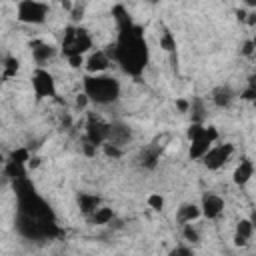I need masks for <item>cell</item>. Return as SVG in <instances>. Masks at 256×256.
Instances as JSON below:
<instances>
[{"instance_id": "34", "label": "cell", "mask_w": 256, "mask_h": 256, "mask_svg": "<svg viewBox=\"0 0 256 256\" xmlns=\"http://www.w3.org/2000/svg\"><path fill=\"white\" fill-rule=\"evenodd\" d=\"M240 98H242V100H248V102H254V100H256V90H252V88L246 86V90L240 94Z\"/></svg>"}, {"instance_id": "21", "label": "cell", "mask_w": 256, "mask_h": 256, "mask_svg": "<svg viewBox=\"0 0 256 256\" xmlns=\"http://www.w3.org/2000/svg\"><path fill=\"white\" fill-rule=\"evenodd\" d=\"M186 136H188L190 142H192V140H200V138H208L206 126H204L202 122H190L188 130H186Z\"/></svg>"}, {"instance_id": "44", "label": "cell", "mask_w": 256, "mask_h": 256, "mask_svg": "<svg viewBox=\"0 0 256 256\" xmlns=\"http://www.w3.org/2000/svg\"><path fill=\"white\" fill-rule=\"evenodd\" d=\"M250 220H252V224H254V230H256V210H252V214H250Z\"/></svg>"}, {"instance_id": "27", "label": "cell", "mask_w": 256, "mask_h": 256, "mask_svg": "<svg viewBox=\"0 0 256 256\" xmlns=\"http://www.w3.org/2000/svg\"><path fill=\"white\" fill-rule=\"evenodd\" d=\"M148 206H150L152 210L160 212V210L164 208V196H162V194H158V192L150 194V196H148Z\"/></svg>"}, {"instance_id": "12", "label": "cell", "mask_w": 256, "mask_h": 256, "mask_svg": "<svg viewBox=\"0 0 256 256\" xmlns=\"http://www.w3.org/2000/svg\"><path fill=\"white\" fill-rule=\"evenodd\" d=\"M30 50H32V58L38 64H46L48 60H52L56 56V48L44 40H34L30 42Z\"/></svg>"}, {"instance_id": "45", "label": "cell", "mask_w": 256, "mask_h": 256, "mask_svg": "<svg viewBox=\"0 0 256 256\" xmlns=\"http://www.w3.org/2000/svg\"><path fill=\"white\" fill-rule=\"evenodd\" d=\"M252 42H254V48H256V34L252 36Z\"/></svg>"}, {"instance_id": "24", "label": "cell", "mask_w": 256, "mask_h": 256, "mask_svg": "<svg viewBox=\"0 0 256 256\" xmlns=\"http://www.w3.org/2000/svg\"><path fill=\"white\" fill-rule=\"evenodd\" d=\"M182 238H184L186 242H190V244H196V242H200V234H198V230L192 226V222H188V224H182Z\"/></svg>"}, {"instance_id": "1", "label": "cell", "mask_w": 256, "mask_h": 256, "mask_svg": "<svg viewBox=\"0 0 256 256\" xmlns=\"http://www.w3.org/2000/svg\"><path fill=\"white\" fill-rule=\"evenodd\" d=\"M118 40L116 44V56L114 60L120 64V68L130 74V76H140L148 64V44L144 40L142 28L132 24L128 20L118 26Z\"/></svg>"}, {"instance_id": "9", "label": "cell", "mask_w": 256, "mask_h": 256, "mask_svg": "<svg viewBox=\"0 0 256 256\" xmlns=\"http://www.w3.org/2000/svg\"><path fill=\"white\" fill-rule=\"evenodd\" d=\"M110 62H112V58H110L104 50H96V52H92V54L86 58L84 68H86L88 74H104V72L108 70Z\"/></svg>"}, {"instance_id": "15", "label": "cell", "mask_w": 256, "mask_h": 256, "mask_svg": "<svg viewBox=\"0 0 256 256\" xmlns=\"http://www.w3.org/2000/svg\"><path fill=\"white\" fill-rule=\"evenodd\" d=\"M234 100V92L230 86H218L212 90V102L216 108H228Z\"/></svg>"}, {"instance_id": "36", "label": "cell", "mask_w": 256, "mask_h": 256, "mask_svg": "<svg viewBox=\"0 0 256 256\" xmlns=\"http://www.w3.org/2000/svg\"><path fill=\"white\" fill-rule=\"evenodd\" d=\"M40 162H42V160H40V156H30V160L26 162V166H28L30 170H34V168H38V166H40Z\"/></svg>"}, {"instance_id": "25", "label": "cell", "mask_w": 256, "mask_h": 256, "mask_svg": "<svg viewBox=\"0 0 256 256\" xmlns=\"http://www.w3.org/2000/svg\"><path fill=\"white\" fill-rule=\"evenodd\" d=\"M100 148H102V152H104L108 158H120V156L124 154L122 146H116V144H112V142H104Z\"/></svg>"}, {"instance_id": "5", "label": "cell", "mask_w": 256, "mask_h": 256, "mask_svg": "<svg viewBox=\"0 0 256 256\" xmlns=\"http://www.w3.org/2000/svg\"><path fill=\"white\" fill-rule=\"evenodd\" d=\"M234 154V144L230 142H224V144H212V148L204 154L202 158V164L208 168V170H220L228 160L230 156Z\"/></svg>"}, {"instance_id": "42", "label": "cell", "mask_w": 256, "mask_h": 256, "mask_svg": "<svg viewBox=\"0 0 256 256\" xmlns=\"http://www.w3.org/2000/svg\"><path fill=\"white\" fill-rule=\"evenodd\" d=\"M246 16H248L246 10H236V18H238L240 22H246Z\"/></svg>"}, {"instance_id": "17", "label": "cell", "mask_w": 256, "mask_h": 256, "mask_svg": "<svg viewBox=\"0 0 256 256\" xmlns=\"http://www.w3.org/2000/svg\"><path fill=\"white\" fill-rule=\"evenodd\" d=\"M212 140L210 138H200V140H192L190 142V148H188V156L192 158V160H202L204 158V154L212 148Z\"/></svg>"}, {"instance_id": "35", "label": "cell", "mask_w": 256, "mask_h": 256, "mask_svg": "<svg viewBox=\"0 0 256 256\" xmlns=\"http://www.w3.org/2000/svg\"><path fill=\"white\" fill-rule=\"evenodd\" d=\"M206 134H208V138H210L212 142L218 140V130H216V126H206Z\"/></svg>"}, {"instance_id": "39", "label": "cell", "mask_w": 256, "mask_h": 256, "mask_svg": "<svg viewBox=\"0 0 256 256\" xmlns=\"http://www.w3.org/2000/svg\"><path fill=\"white\" fill-rule=\"evenodd\" d=\"M246 84H248V88H252V90H256V72L248 76V80H246Z\"/></svg>"}, {"instance_id": "23", "label": "cell", "mask_w": 256, "mask_h": 256, "mask_svg": "<svg viewBox=\"0 0 256 256\" xmlns=\"http://www.w3.org/2000/svg\"><path fill=\"white\" fill-rule=\"evenodd\" d=\"M254 232H256V230H254V224H252L250 218H240V220L236 222V234H240V236H244V238L250 240Z\"/></svg>"}, {"instance_id": "26", "label": "cell", "mask_w": 256, "mask_h": 256, "mask_svg": "<svg viewBox=\"0 0 256 256\" xmlns=\"http://www.w3.org/2000/svg\"><path fill=\"white\" fill-rule=\"evenodd\" d=\"M10 160L18 162V164H26L30 160V150L28 148H16V150L10 152Z\"/></svg>"}, {"instance_id": "30", "label": "cell", "mask_w": 256, "mask_h": 256, "mask_svg": "<svg viewBox=\"0 0 256 256\" xmlns=\"http://www.w3.org/2000/svg\"><path fill=\"white\" fill-rule=\"evenodd\" d=\"M176 110L182 112V114L190 112V100H186V98H176Z\"/></svg>"}, {"instance_id": "14", "label": "cell", "mask_w": 256, "mask_h": 256, "mask_svg": "<svg viewBox=\"0 0 256 256\" xmlns=\"http://www.w3.org/2000/svg\"><path fill=\"white\" fill-rule=\"evenodd\" d=\"M202 216V208L192 204V202H184L178 206L176 210V222L178 224H188V222H194Z\"/></svg>"}, {"instance_id": "20", "label": "cell", "mask_w": 256, "mask_h": 256, "mask_svg": "<svg viewBox=\"0 0 256 256\" xmlns=\"http://www.w3.org/2000/svg\"><path fill=\"white\" fill-rule=\"evenodd\" d=\"M190 118H192V122H204L206 108H204V100L202 98L190 100Z\"/></svg>"}, {"instance_id": "8", "label": "cell", "mask_w": 256, "mask_h": 256, "mask_svg": "<svg viewBox=\"0 0 256 256\" xmlns=\"http://www.w3.org/2000/svg\"><path fill=\"white\" fill-rule=\"evenodd\" d=\"M200 208H202V216L204 218L216 220L224 212V198L218 196V194H204L202 202H200Z\"/></svg>"}, {"instance_id": "2", "label": "cell", "mask_w": 256, "mask_h": 256, "mask_svg": "<svg viewBox=\"0 0 256 256\" xmlns=\"http://www.w3.org/2000/svg\"><path fill=\"white\" fill-rule=\"evenodd\" d=\"M82 86L90 102H96L100 106H108L120 98V82L108 74H86Z\"/></svg>"}, {"instance_id": "16", "label": "cell", "mask_w": 256, "mask_h": 256, "mask_svg": "<svg viewBox=\"0 0 256 256\" xmlns=\"http://www.w3.org/2000/svg\"><path fill=\"white\" fill-rule=\"evenodd\" d=\"M78 206L82 210V214L90 216L100 208V198L96 194H88V192H80L78 194Z\"/></svg>"}, {"instance_id": "38", "label": "cell", "mask_w": 256, "mask_h": 256, "mask_svg": "<svg viewBox=\"0 0 256 256\" xmlns=\"http://www.w3.org/2000/svg\"><path fill=\"white\" fill-rule=\"evenodd\" d=\"M246 24H248V26H256V12H248V16H246Z\"/></svg>"}, {"instance_id": "40", "label": "cell", "mask_w": 256, "mask_h": 256, "mask_svg": "<svg viewBox=\"0 0 256 256\" xmlns=\"http://www.w3.org/2000/svg\"><path fill=\"white\" fill-rule=\"evenodd\" d=\"M60 4H62V8L66 10V12H72V2H70V0H60Z\"/></svg>"}, {"instance_id": "33", "label": "cell", "mask_w": 256, "mask_h": 256, "mask_svg": "<svg viewBox=\"0 0 256 256\" xmlns=\"http://www.w3.org/2000/svg\"><path fill=\"white\" fill-rule=\"evenodd\" d=\"M88 102H90V98H88V94H86V92H82V94H78V96H76V106H78V108H86V106H88Z\"/></svg>"}, {"instance_id": "28", "label": "cell", "mask_w": 256, "mask_h": 256, "mask_svg": "<svg viewBox=\"0 0 256 256\" xmlns=\"http://www.w3.org/2000/svg\"><path fill=\"white\" fill-rule=\"evenodd\" d=\"M66 60H68L70 68H74V70H78V68H82V66L86 64V60H84V54H72V56H68Z\"/></svg>"}, {"instance_id": "32", "label": "cell", "mask_w": 256, "mask_h": 256, "mask_svg": "<svg viewBox=\"0 0 256 256\" xmlns=\"http://www.w3.org/2000/svg\"><path fill=\"white\" fill-rule=\"evenodd\" d=\"M170 254H172V256H180V254L190 256V254H192V248H190V246H176V248L170 250Z\"/></svg>"}, {"instance_id": "13", "label": "cell", "mask_w": 256, "mask_h": 256, "mask_svg": "<svg viewBox=\"0 0 256 256\" xmlns=\"http://www.w3.org/2000/svg\"><path fill=\"white\" fill-rule=\"evenodd\" d=\"M252 176H254V164H252V160L250 158H242L238 162V166L234 168V172H232V182L236 186H246Z\"/></svg>"}, {"instance_id": "18", "label": "cell", "mask_w": 256, "mask_h": 256, "mask_svg": "<svg viewBox=\"0 0 256 256\" xmlns=\"http://www.w3.org/2000/svg\"><path fill=\"white\" fill-rule=\"evenodd\" d=\"M18 70H20V60L16 56H4V60H2V76H4V80L16 76Z\"/></svg>"}, {"instance_id": "43", "label": "cell", "mask_w": 256, "mask_h": 256, "mask_svg": "<svg viewBox=\"0 0 256 256\" xmlns=\"http://www.w3.org/2000/svg\"><path fill=\"white\" fill-rule=\"evenodd\" d=\"M248 8H256V0H244Z\"/></svg>"}, {"instance_id": "22", "label": "cell", "mask_w": 256, "mask_h": 256, "mask_svg": "<svg viewBox=\"0 0 256 256\" xmlns=\"http://www.w3.org/2000/svg\"><path fill=\"white\" fill-rule=\"evenodd\" d=\"M160 48H162L166 54L176 52V38H174V34H172L170 30H164V32H162V36H160Z\"/></svg>"}, {"instance_id": "11", "label": "cell", "mask_w": 256, "mask_h": 256, "mask_svg": "<svg viewBox=\"0 0 256 256\" xmlns=\"http://www.w3.org/2000/svg\"><path fill=\"white\" fill-rule=\"evenodd\" d=\"M160 156H162V148L158 144H150V146H146V148L140 150L138 164L142 168H146V170H154L158 166V162H160Z\"/></svg>"}, {"instance_id": "46", "label": "cell", "mask_w": 256, "mask_h": 256, "mask_svg": "<svg viewBox=\"0 0 256 256\" xmlns=\"http://www.w3.org/2000/svg\"><path fill=\"white\" fill-rule=\"evenodd\" d=\"M150 2H152V4H156V2H160V0H150Z\"/></svg>"}, {"instance_id": "29", "label": "cell", "mask_w": 256, "mask_h": 256, "mask_svg": "<svg viewBox=\"0 0 256 256\" xmlns=\"http://www.w3.org/2000/svg\"><path fill=\"white\" fill-rule=\"evenodd\" d=\"M254 52H256V48H254V42H252V38H250V40H246V42L242 44L240 54H242V56H252Z\"/></svg>"}, {"instance_id": "10", "label": "cell", "mask_w": 256, "mask_h": 256, "mask_svg": "<svg viewBox=\"0 0 256 256\" xmlns=\"http://www.w3.org/2000/svg\"><path fill=\"white\" fill-rule=\"evenodd\" d=\"M130 140H132V130H130V126L124 124V122H112V124H110V136H108V142H112V144L124 148Z\"/></svg>"}, {"instance_id": "31", "label": "cell", "mask_w": 256, "mask_h": 256, "mask_svg": "<svg viewBox=\"0 0 256 256\" xmlns=\"http://www.w3.org/2000/svg\"><path fill=\"white\" fill-rule=\"evenodd\" d=\"M82 150H84V154H86V156H90V158H92V156L96 154V150H98V146H96V144H92L90 140H86V138H84V144H82Z\"/></svg>"}, {"instance_id": "19", "label": "cell", "mask_w": 256, "mask_h": 256, "mask_svg": "<svg viewBox=\"0 0 256 256\" xmlns=\"http://www.w3.org/2000/svg\"><path fill=\"white\" fill-rule=\"evenodd\" d=\"M90 220H92V224L104 226V224H110V222L114 220V212H112V208H108V206H100L94 214H90Z\"/></svg>"}, {"instance_id": "3", "label": "cell", "mask_w": 256, "mask_h": 256, "mask_svg": "<svg viewBox=\"0 0 256 256\" xmlns=\"http://www.w3.org/2000/svg\"><path fill=\"white\" fill-rule=\"evenodd\" d=\"M92 48V36L86 28L80 26H66L64 30V42H62V52L64 56L72 54H86Z\"/></svg>"}, {"instance_id": "41", "label": "cell", "mask_w": 256, "mask_h": 256, "mask_svg": "<svg viewBox=\"0 0 256 256\" xmlns=\"http://www.w3.org/2000/svg\"><path fill=\"white\" fill-rule=\"evenodd\" d=\"M70 14H72V20H80V18H82V8H80V10H78V8H72Z\"/></svg>"}, {"instance_id": "7", "label": "cell", "mask_w": 256, "mask_h": 256, "mask_svg": "<svg viewBox=\"0 0 256 256\" xmlns=\"http://www.w3.org/2000/svg\"><path fill=\"white\" fill-rule=\"evenodd\" d=\"M108 136H110V122H104L98 116H88V122H86V140H90L92 144H96L100 148L104 142H108Z\"/></svg>"}, {"instance_id": "37", "label": "cell", "mask_w": 256, "mask_h": 256, "mask_svg": "<svg viewBox=\"0 0 256 256\" xmlns=\"http://www.w3.org/2000/svg\"><path fill=\"white\" fill-rule=\"evenodd\" d=\"M234 244H236V246H246V244H248V238H244V236H240V234H234Z\"/></svg>"}, {"instance_id": "4", "label": "cell", "mask_w": 256, "mask_h": 256, "mask_svg": "<svg viewBox=\"0 0 256 256\" xmlns=\"http://www.w3.org/2000/svg\"><path fill=\"white\" fill-rule=\"evenodd\" d=\"M48 12V4L40 2V0H20L16 6V18L24 24H44Z\"/></svg>"}, {"instance_id": "6", "label": "cell", "mask_w": 256, "mask_h": 256, "mask_svg": "<svg viewBox=\"0 0 256 256\" xmlns=\"http://www.w3.org/2000/svg\"><path fill=\"white\" fill-rule=\"evenodd\" d=\"M30 82H32V90H34V94L38 98H52V96H56V80H54V76L48 70L36 68L32 72V80Z\"/></svg>"}]
</instances>
